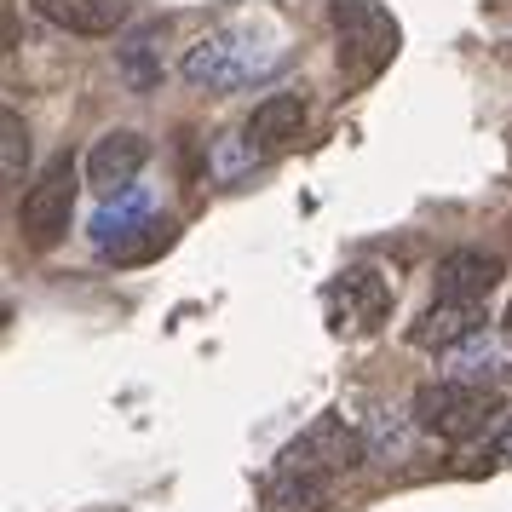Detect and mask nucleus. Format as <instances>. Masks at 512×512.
Here are the masks:
<instances>
[{
	"label": "nucleus",
	"mask_w": 512,
	"mask_h": 512,
	"mask_svg": "<svg viewBox=\"0 0 512 512\" xmlns=\"http://www.w3.org/2000/svg\"><path fill=\"white\" fill-rule=\"evenodd\" d=\"M282 29L271 24V18H236V24L213 29V35H202L196 47L185 52V64H179V75H185L196 93H242V87H254V81H265V75L282 64Z\"/></svg>",
	"instance_id": "f257e3e1"
},
{
	"label": "nucleus",
	"mask_w": 512,
	"mask_h": 512,
	"mask_svg": "<svg viewBox=\"0 0 512 512\" xmlns=\"http://www.w3.org/2000/svg\"><path fill=\"white\" fill-rule=\"evenodd\" d=\"M328 18H334V35H340V75L346 81L363 87L397 58L403 29L380 0H328Z\"/></svg>",
	"instance_id": "f03ea898"
},
{
	"label": "nucleus",
	"mask_w": 512,
	"mask_h": 512,
	"mask_svg": "<svg viewBox=\"0 0 512 512\" xmlns=\"http://www.w3.org/2000/svg\"><path fill=\"white\" fill-rule=\"evenodd\" d=\"M81 173L87 167H75V156H52L35 179L24 185V202H18V236H24V248L35 254H47L64 242L70 231V213H75V190H81Z\"/></svg>",
	"instance_id": "7ed1b4c3"
},
{
	"label": "nucleus",
	"mask_w": 512,
	"mask_h": 512,
	"mask_svg": "<svg viewBox=\"0 0 512 512\" xmlns=\"http://www.w3.org/2000/svg\"><path fill=\"white\" fill-rule=\"evenodd\" d=\"M495 409H501L495 386H472V380H449V374L426 380L415 392V426L432 432V438H449V443L478 438Z\"/></svg>",
	"instance_id": "20e7f679"
},
{
	"label": "nucleus",
	"mask_w": 512,
	"mask_h": 512,
	"mask_svg": "<svg viewBox=\"0 0 512 512\" xmlns=\"http://www.w3.org/2000/svg\"><path fill=\"white\" fill-rule=\"evenodd\" d=\"M369 461V443L351 432L340 415H323L317 426H305L300 438L282 449V466H300V472H323V478H340L351 466Z\"/></svg>",
	"instance_id": "39448f33"
},
{
	"label": "nucleus",
	"mask_w": 512,
	"mask_h": 512,
	"mask_svg": "<svg viewBox=\"0 0 512 512\" xmlns=\"http://www.w3.org/2000/svg\"><path fill=\"white\" fill-rule=\"evenodd\" d=\"M144 162H150V139H144V133H133V127L104 133V139L87 150V185H93L98 196H121V190H133Z\"/></svg>",
	"instance_id": "423d86ee"
},
{
	"label": "nucleus",
	"mask_w": 512,
	"mask_h": 512,
	"mask_svg": "<svg viewBox=\"0 0 512 512\" xmlns=\"http://www.w3.org/2000/svg\"><path fill=\"white\" fill-rule=\"evenodd\" d=\"M507 277L501 254H484V248H455V254L438 259V300H466V305H484L495 294V282Z\"/></svg>",
	"instance_id": "0eeeda50"
},
{
	"label": "nucleus",
	"mask_w": 512,
	"mask_h": 512,
	"mask_svg": "<svg viewBox=\"0 0 512 512\" xmlns=\"http://www.w3.org/2000/svg\"><path fill=\"white\" fill-rule=\"evenodd\" d=\"M438 357H443V374H449V380L495 386L501 374H512V334H489V328H478V334H466L461 346L438 351Z\"/></svg>",
	"instance_id": "6e6552de"
},
{
	"label": "nucleus",
	"mask_w": 512,
	"mask_h": 512,
	"mask_svg": "<svg viewBox=\"0 0 512 512\" xmlns=\"http://www.w3.org/2000/svg\"><path fill=\"white\" fill-rule=\"evenodd\" d=\"M305 116H311L305 93H271V98H259L254 116H248V150H259V156L288 150V144L305 133Z\"/></svg>",
	"instance_id": "1a4fd4ad"
},
{
	"label": "nucleus",
	"mask_w": 512,
	"mask_h": 512,
	"mask_svg": "<svg viewBox=\"0 0 512 512\" xmlns=\"http://www.w3.org/2000/svg\"><path fill=\"white\" fill-rule=\"evenodd\" d=\"M484 328V305H466V300H432L420 311V323L409 328V346L420 351H449L461 346L466 334H478Z\"/></svg>",
	"instance_id": "9d476101"
},
{
	"label": "nucleus",
	"mask_w": 512,
	"mask_h": 512,
	"mask_svg": "<svg viewBox=\"0 0 512 512\" xmlns=\"http://www.w3.org/2000/svg\"><path fill=\"white\" fill-rule=\"evenodd\" d=\"M35 12L70 35H116L127 24V0H35Z\"/></svg>",
	"instance_id": "9b49d317"
},
{
	"label": "nucleus",
	"mask_w": 512,
	"mask_h": 512,
	"mask_svg": "<svg viewBox=\"0 0 512 512\" xmlns=\"http://www.w3.org/2000/svg\"><path fill=\"white\" fill-rule=\"evenodd\" d=\"M328 507H334V478H323V472L282 466L265 484V512H328Z\"/></svg>",
	"instance_id": "f8f14e48"
},
{
	"label": "nucleus",
	"mask_w": 512,
	"mask_h": 512,
	"mask_svg": "<svg viewBox=\"0 0 512 512\" xmlns=\"http://www.w3.org/2000/svg\"><path fill=\"white\" fill-rule=\"evenodd\" d=\"M150 225H156V219H150V202H144L139 190H121V196H110V208L93 219V242L104 248V254H121L127 236L150 231Z\"/></svg>",
	"instance_id": "ddd939ff"
},
{
	"label": "nucleus",
	"mask_w": 512,
	"mask_h": 512,
	"mask_svg": "<svg viewBox=\"0 0 512 512\" xmlns=\"http://www.w3.org/2000/svg\"><path fill=\"white\" fill-rule=\"evenodd\" d=\"M340 294L351 300V317H357V328H374L380 317H386V305H392V282L374 277V271H346V282H340Z\"/></svg>",
	"instance_id": "4468645a"
},
{
	"label": "nucleus",
	"mask_w": 512,
	"mask_h": 512,
	"mask_svg": "<svg viewBox=\"0 0 512 512\" xmlns=\"http://www.w3.org/2000/svg\"><path fill=\"white\" fill-rule=\"evenodd\" d=\"M116 58H121V75H127V87H133V93H150V87H162V58H156V29H139V35H127Z\"/></svg>",
	"instance_id": "2eb2a0df"
},
{
	"label": "nucleus",
	"mask_w": 512,
	"mask_h": 512,
	"mask_svg": "<svg viewBox=\"0 0 512 512\" xmlns=\"http://www.w3.org/2000/svg\"><path fill=\"white\" fill-rule=\"evenodd\" d=\"M24 162H29V127L18 110H0V173H6V185H18L24 179Z\"/></svg>",
	"instance_id": "dca6fc26"
},
{
	"label": "nucleus",
	"mask_w": 512,
	"mask_h": 512,
	"mask_svg": "<svg viewBox=\"0 0 512 512\" xmlns=\"http://www.w3.org/2000/svg\"><path fill=\"white\" fill-rule=\"evenodd\" d=\"M489 461L512 466V415H507V426H501V432H495V443H489Z\"/></svg>",
	"instance_id": "f3484780"
},
{
	"label": "nucleus",
	"mask_w": 512,
	"mask_h": 512,
	"mask_svg": "<svg viewBox=\"0 0 512 512\" xmlns=\"http://www.w3.org/2000/svg\"><path fill=\"white\" fill-rule=\"evenodd\" d=\"M507 334H512V305H507Z\"/></svg>",
	"instance_id": "a211bd4d"
}]
</instances>
